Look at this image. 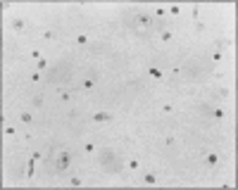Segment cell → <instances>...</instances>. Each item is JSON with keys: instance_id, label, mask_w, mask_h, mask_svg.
I'll return each mask as SVG.
<instances>
[{"instance_id": "cell-1", "label": "cell", "mask_w": 238, "mask_h": 190, "mask_svg": "<svg viewBox=\"0 0 238 190\" xmlns=\"http://www.w3.org/2000/svg\"><path fill=\"white\" fill-rule=\"evenodd\" d=\"M100 166H105L110 174L122 171V162H119V157H117L112 150H102V152H100Z\"/></svg>"}, {"instance_id": "cell-2", "label": "cell", "mask_w": 238, "mask_h": 190, "mask_svg": "<svg viewBox=\"0 0 238 190\" xmlns=\"http://www.w3.org/2000/svg\"><path fill=\"white\" fill-rule=\"evenodd\" d=\"M69 159H71V152H67V150H62V152H60V157H57V164H55V171H67V169H69Z\"/></svg>"}, {"instance_id": "cell-3", "label": "cell", "mask_w": 238, "mask_h": 190, "mask_svg": "<svg viewBox=\"0 0 238 190\" xmlns=\"http://www.w3.org/2000/svg\"><path fill=\"white\" fill-rule=\"evenodd\" d=\"M136 24H141V26H153L155 19L150 17V15H145V12H138V15H136Z\"/></svg>"}, {"instance_id": "cell-4", "label": "cell", "mask_w": 238, "mask_h": 190, "mask_svg": "<svg viewBox=\"0 0 238 190\" xmlns=\"http://www.w3.org/2000/svg\"><path fill=\"white\" fill-rule=\"evenodd\" d=\"M200 74H202L200 67H188V69H186V79L188 81H198V79H200Z\"/></svg>"}, {"instance_id": "cell-5", "label": "cell", "mask_w": 238, "mask_h": 190, "mask_svg": "<svg viewBox=\"0 0 238 190\" xmlns=\"http://www.w3.org/2000/svg\"><path fill=\"white\" fill-rule=\"evenodd\" d=\"M93 121H112V114H107V112H98V114H93Z\"/></svg>"}, {"instance_id": "cell-6", "label": "cell", "mask_w": 238, "mask_h": 190, "mask_svg": "<svg viewBox=\"0 0 238 190\" xmlns=\"http://www.w3.org/2000/svg\"><path fill=\"white\" fill-rule=\"evenodd\" d=\"M205 159H207L210 166H217V164H219V154H217V152H207V157H205Z\"/></svg>"}, {"instance_id": "cell-7", "label": "cell", "mask_w": 238, "mask_h": 190, "mask_svg": "<svg viewBox=\"0 0 238 190\" xmlns=\"http://www.w3.org/2000/svg\"><path fill=\"white\" fill-rule=\"evenodd\" d=\"M12 29H15V31H22L24 29V22H22V19H15V22H12Z\"/></svg>"}, {"instance_id": "cell-8", "label": "cell", "mask_w": 238, "mask_h": 190, "mask_svg": "<svg viewBox=\"0 0 238 190\" xmlns=\"http://www.w3.org/2000/svg\"><path fill=\"white\" fill-rule=\"evenodd\" d=\"M76 43L79 45H86V43H88V36H83V33H81V36H76Z\"/></svg>"}, {"instance_id": "cell-9", "label": "cell", "mask_w": 238, "mask_h": 190, "mask_svg": "<svg viewBox=\"0 0 238 190\" xmlns=\"http://www.w3.org/2000/svg\"><path fill=\"white\" fill-rule=\"evenodd\" d=\"M145 183H148V185H153V183H157V178H155L153 174H148V176H145Z\"/></svg>"}, {"instance_id": "cell-10", "label": "cell", "mask_w": 238, "mask_h": 190, "mask_svg": "<svg viewBox=\"0 0 238 190\" xmlns=\"http://www.w3.org/2000/svg\"><path fill=\"white\" fill-rule=\"evenodd\" d=\"M19 119H22L24 124H29V121H31V114H26V112H22V114H19Z\"/></svg>"}, {"instance_id": "cell-11", "label": "cell", "mask_w": 238, "mask_h": 190, "mask_svg": "<svg viewBox=\"0 0 238 190\" xmlns=\"http://www.w3.org/2000/svg\"><path fill=\"white\" fill-rule=\"evenodd\" d=\"M150 76H155V79H162V71H160V69H155V67H153V69H150Z\"/></svg>"}, {"instance_id": "cell-12", "label": "cell", "mask_w": 238, "mask_h": 190, "mask_svg": "<svg viewBox=\"0 0 238 190\" xmlns=\"http://www.w3.org/2000/svg\"><path fill=\"white\" fill-rule=\"evenodd\" d=\"M169 15H174V17H178V15H181V7H169Z\"/></svg>"}, {"instance_id": "cell-13", "label": "cell", "mask_w": 238, "mask_h": 190, "mask_svg": "<svg viewBox=\"0 0 238 190\" xmlns=\"http://www.w3.org/2000/svg\"><path fill=\"white\" fill-rule=\"evenodd\" d=\"M43 38L45 40H52V38H55V33H52V31H43Z\"/></svg>"}, {"instance_id": "cell-14", "label": "cell", "mask_w": 238, "mask_h": 190, "mask_svg": "<svg viewBox=\"0 0 238 190\" xmlns=\"http://www.w3.org/2000/svg\"><path fill=\"white\" fill-rule=\"evenodd\" d=\"M34 107H43V98L38 95V98H34Z\"/></svg>"}, {"instance_id": "cell-15", "label": "cell", "mask_w": 238, "mask_h": 190, "mask_svg": "<svg viewBox=\"0 0 238 190\" xmlns=\"http://www.w3.org/2000/svg\"><path fill=\"white\" fill-rule=\"evenodd\" d=\"M160 38H162V40H171V33H169V31H162Z\"/></svg>"}, {"instance_id": "cell-16", "label": "cell", "mask_w": 238, "mask_h": 190, "mask_svg": "<svg viewBox=\"0 0 238 190\" xmlns=\"http://www.w3.org/2000/svg\"><path fill=\"white\" fill-rule=\"evenodd\" d=\"M38 69L45 71V69H48V62H45V59H38Z\"/></svg>"}, {"instance_id": "cell-17", "label": "cell", "mask_w": 238, "mask_h": 190, "mask_svg": "<svg viewBox=\"0 0 238 190\" xmlns=\"http://www.w3.org/2000/svg\"><path fill=\"white\" fill-rule=\"evenodd\" d=\"M195 31H198V33L205 31V24H202V22H195Z\"/></svg>"}, {"instance_id": "cell-18", "label": "cell", "mask_w": 238, "mask_h": 190, "mask_svg": "<svg viewBox=\"0 0 238 190\" xmlns=\"http://www.w3.org/2000/svg\"><path fill=\"white\" fill-rule=\"evenodd\" d=\"M69 185H81V178H76V176H74V178L69 181Z\"/></svg>"}, {"instance_id": "cell-19", "label": "cell", "mask_w": 238, "mask_h": 190, "mask_svg": "<svg viewBox=\"0 0 238 190\" xmlns=\"http://www.w3.org/2000/svg\"><path fill=\"white\" fill-rule=\"evenodd\" d=\"M129 169H134V171H136V169H138V162H136V159H131V162H129Z\"/></svg>"}]
</instances>
